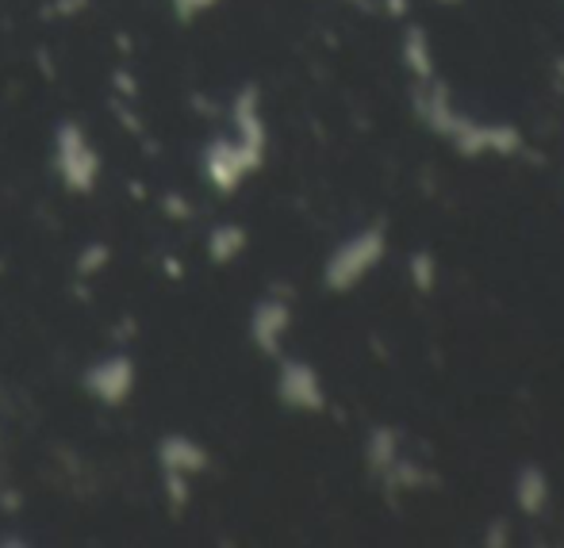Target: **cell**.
I'll return each mask as SVG.
<instances>
[{
	"label": "cell",
	"mask_w": 564,
	"mask_h": 548,
	"mask_svg": "<svg viewBox=\"0 0 564 548\" xmlns=\"http://www.w3.org/2000/svg\"><path fill=\"white\" fill-rule=\"evenodd\" d=\"M388 250V238L380 227H369L361 234H354L349 242H341L335 253H330L327 268H323V281H327L330 292H349L354 284H361L372 268L380 265Z\"/></svg>",
	"instance_id": "2"
},
{
	"label": "cell",
	"mask_w": 564,
	"mask_h": 548,
	"mask_svg": "<svg viewBox=\"0 0 564 548\" xmlns=\"http://www.w3.org/2000/svg\"><path fill=\"white\" fill-rule=\"evenodd\" d=\"M365 460H369L372 472L388 475L395 468V434L392 430H372L369 449H365Z\"/></svg>",
	"instance_id": "11"
},
{
	"label": "cell",
	"mask_w": 564,
	"mask_h": 548,
	"mask_svg": "<svg viewBox=\"0 0 564 548\" xmlns=\"http://www.w3.org/2000/svg\"><path fill=\"white\" fill-rule=\"evenodd\" d=\"M419 111H423L426 123H431L442 139H449L465 157L514 154L522 142L514 127H484V123H473V119L457 116V111L446 105V85H434L426 97H419Z\"/></svg>",
	"instance_id": "1"
},
{
	"label": "cell",
	"mask_w": 564,
	"mask_h": 548,
	"mask_svg": "<svg viewBox=\"0 0 564 548\" xmlns=\"http://www.w3.org/2000/svg\"><path fill=\"white\" fill-rule=\"evenodd\" d=\"M411 281H415L419 292H434V281H438V265H434L431 253H415V257H411Z\"/></svg>",
	"instance_id": "13"
},
{
	"label": "cell",
	"mask_w": 564,
	"mask_h": 548,
	"mask_svg": "<svg viewBox=\"0 0 564 548\" xmlns=\"http://www.w3.org/2000/svg\"><path fill=\"white\" fill-rule=\"evenodd\" d=\"M276 395H281L284 407L307 410V415H315V410L327 407V392H323L319 372L304 361H284L281 364V384H276Z\"/></svg>",
	"instance_id": "4"
},
{
	"label": "cell",
	"mask_w": 564,
	"mask_h": 548,
	"mask_svg": "<svg viewBox=\"0 0 564 548\" xmlns=\"http://www.w3.org/2000/svg\"><path fill=\"white\" fill-rule=\"evenodd\" d=\"M242 245H246V234L238 227H219V234L212 238V253H216V261H230Z\"/></svg>",
	"instance_id": "12"
},
{
	"label": "cell",
	"mask_w": 564,
	"mask_h": 548,
	"mask_svg": "<svg viewBox=\"0 0 564 548\" xmlns=\"http://www.w3.org/2000/svg\"><path fill=\"white\" fill-rule=\"evenodd\" d=\"M289 322H292V311L281 299H265V304L253 307L250 333L261 353H276V349H281V338H284V330H289Z\"/></svg>",
	"instance_id": "8"
},
{
	"label": "cell",
	"mask_w": 564,
	"mask_h": 548,
	"mask_svg": "<svg viewBox=\"0 0 564 548\" xmlns=\"http://www.w3.org/2000/svg\"><path fill=\"white\" fill-rule=\"evenodd\" d=\"M403 58H408V69L415 77H431L434 74V58H431V43H426V35L419 28L408 31V43H403Z\"/></svg>",
	"instance_id": "10"
},
{
	"label": "cell",
	"mask_w": 564,
	"mask_h": 548,
	"mask_svg": "<svg viewBox=\"0 0 564 548\" xmlns=\"http://www.w3.org/2000/svg\"><path fill=\"white\" fill-rule=\"evenodd\" d=\"M58 173L74 193H89L100 177V157L89 146L77 127H62L58 131Z\"/></svg>",
	"instance_id": "3"
},
{
	"label": "cell",
	"mask_w": 564,
	"mask_h": 548,
	"mask_svg": "<svg viewBox=\"0 0 564 548\" xmlns=\"http://www.w3.org/2000/svg\"><path fill=\"white\" fill-rule=\"evenodd\" d=\"M212 4H216V0H173V8H177L181 20H193V15L208 12Z\"/></svg>",
	"instance_id": "14"
},
{
	"label": "cell",
	"mask_w": 564,
	"mask_h": 548,
	"mask_svg": "<svg viewBox=\"0 0 564 548\" xmlns=\"http://www.w3.org/2000/svg\"><path fill=\"white\" fill-rule=\"evenodd\" d=\"M134 387V364L127 357H108L105 364L89 372V392L97 395L100 403H123Z\"/></svg>",
	"instance_id": "7"
},
{
	"label": "cell",
	"mask_w": 564,
	"mask_h": 548,
	"mask_svg": "<svg viewBox=\"0 0 564 548\" xmlns=\"http://www.w3.org/2000/svg\"><path fill=\"white\" fill-rule=\"evenodd\" d=\"M261 157L265 154H258V150H250L246 142H216V146L208 150V180L216 188H224V193H230V188H238L242 185V177L246 173H253L261 165Z\"/></svg>",
	"instance_id": "5"
},
{
	"label": "cell",
	"mask_w": 564,
	"mask_h": 548,
	"mask_svg": "<svg viewBox=\"0 0 564 548\" xmlns=\"http://www.w3.org/2000/svg\"><path fill=\"white\" fill-rule=\"evenodd\" d=\"M514 503H519L522 514H542L545 503H550V483H545V472L534 464H527L514 480Z\"/></svg>",
	"instance_id": "9"
},
{
	"label": "cell",
	"mask_w": 564,
	"mask_h": 548,
	"mask_svg": "<svg viewBox=\"0 0 564 548\" xmlns=\"http://www.w3.org/2000/svg\"><path fill=\"white\" fill-rule=\"evenodd\" d=\"M158 457H162V468H165V475H170L177 498H185V480H188V475H196L204 464H208V452H204L196 441H188V438H165L162 449H158Z\"/></svg>",
	"instance_id": "6"
}]
</instances>
